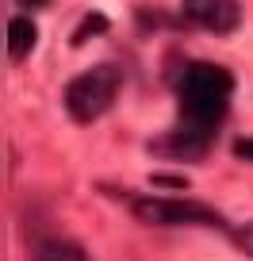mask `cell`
<instances>
[{
	"mask_svg": "<svg viewBox=\"0 0 253 261\" xmlns=\"http://www.w3.org/2000/svg\"><path fill=\"white\" fill-rule=\"evenodd\" d=\"M230 92H234L230 69H222V65H215V62H192L177 81L184 130H192L200 139H211V127L227 115Z\"/></svg>",
	"mask_w": 253,
	"mask_h": 261,
	"instance_id": "obj_1",
	"label": "cell"
},
{
	"mask_svg": "<svg viewBox=\"0 0 253 261\" xmlns=\"http://www.w3.org/2000/svg\"><path fill=\"white\" fill-rule=\"evenodd\" d=\"M115 92H119V69L115 65H96V69H85L81 77L66 85V112L77 123H92L111 108Z\"/></svg>",
	"mask_w": 253,
	"mask_h": 261,
	"instance_id": "obj_2",
	"label": "cell"
},
{
	"mask_svg": "<svg viewBox=\"0 0 253 261\" xmlns=\"http://www.w3.org/2000/svg\"><path fill=\"white\" fill-rule=\"evenodd\" d=\"M131 212L142 223L154 227H184V223H207V227H222V219L211 212L207 204L196 200H161V196H138L131 204Z\"/></svg>",
	"mask_w": 253,
	"mask_h": 261,
	"instance_id": "obj_3",
	"label": "cell"
},
{
	"mask_svg": "<svg viewBox=\"0 0 253 261\" xmlns=\"http://www.w3.org/2000/svg\"><path fill=\"white\" fill-rule=\"evenodd\" d=\"M184 19H192L196 27L211 35H230L242 23V4L238 0H180Z\"/></svg>",
	"mask_w": 253,
	"mask_h": 261,
	"instance_id": "obj_4",
	"label": "cell"
},
{
	"mask_svg": "<svg viewBox=\"0 0 253 261\" xmlns=\"http://www.w3.org/2000/svg\"><path fill=\"white\" fill-rule=\"evenodd\" d=\"M35 39H39V31H35V23L27 16H16V19H8V54L12 58H27L35 50Z\"/></svg>",
	"mask_w": 253,
	"mask_h": 261,
	"instance_id": "obj_5",
	"label": "cell"
},
{
	"mask_svg": "<svg viewBox=\"0 0 253 261\" xmlns=\"http://www.w3.org/2000/svg\"><path fill=\"white\" fill-rule=\"evenodd\" d=\"M35 261H89V253L69 238H42L35 246Z\"/></svg>",
	"mask_w": 253,
	"mask_h": 261,
	"instance_id": "obj_6",
	"label": "cell"
},
{
	"mask_svg": "<svg viewBox=\"0 0 253 261\" xmlns=\"http://www.w3.org/2000/svg\"><path fill=\"white\" fill-rule=\"evenodd\" d=\"M104 27H107V19H104V16H89V19H85V27L73 35V42H85L92 31H104Z\"/></svg>",
	"mask_w": 253,
	"mask_h": 261,
	"instance_id": "obj_7",
	"label": "cell"
},
{
	"mask_svg": "<svg viewBox=\"0 0 253 261\" xmlns=\"http://www.w3.org/2000/svg\"><path fill=\"white\" fill-rule=\"evenodd\" d=\"M234 238H238V246H242L245 253H253V223H245L242 230H234Z\"/></svg>",
	"mask_w": 253,
	"mask_h": 261,
	"instance_id": "obj_8",
	"label": "cell"
},
{
	"mask_svg": "<svg viewBox=\"0 0 253 261\" xmlns=\"http://www.w3.org/2000/svg\"><path fill=\"white\" fill-rule=\"evenodd\" d=\"M234 154L245 158V162H253V139H238L234 142Z\"/></svg>",
	"mask_w": 253,
	"mask_h": 261,
	"instance_id": "obj_9",
	"label": "cell"
},
{
	"mask_svg": "<svg viewBox=\"0 0 253 261\" xmlns=\"http://www.w3.org/2000/svg\"><path fill=\"white\" fill-rule=\"evenodd\" d=\"M19 4H23V8H46L50 0H19Z\"/></svg>",
	"mask_w": 253,
	"mask_h": 261,
	"instance_id": "obj_10",
	"label": "cell"
}]
</instances>
